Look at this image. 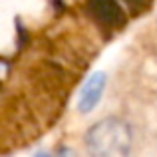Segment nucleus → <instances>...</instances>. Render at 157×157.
Returning a JSON list of instances; mask_svg holds the SVG:
<instances>
[{
  "label": "nucleus",
  "mask_w": 157,
  "mask_h": 157,
  "mask_svg": "<svg viewBox=\"0 0 157 157\" xmlns=\"http://www.w3.org/2000/svg\"><path fill=\"white\" fill-rule=\"evenodd\" d=\"M86 149L90 157H129V125L117 117H105L98 121L86 133Z\"/></svg>",
  "instance_id": "obj_1"
},
{
  "label": "nucleus",
  "mask_w": 157,
  "mask_h": 157,
  "mask_svg": "<svg viewBox=\"0 0 157 157\" xmlns=\"http://www.w3.org/2000/svg\"><path fill=\"white\" fill-rule=\"evenodd\" d=\"M88 12L104 28H121L125 24V16L115 0H88Z\"/></svg>",
  "instance_id": "obj_2"
},
{
  "label": "nucleus",
  "mask_w": 157,
  "mask_h": 157,
  "mask_svg": "<svg viewBox=\"0 0 157 157\" xmlns=\"http://www.w3.org/2000/svg\"><path fill=\"white\" fill-rule=\"evenodd\" d=\"M104 88H105V74L104 72H96L88 78L84 86L80 90V98H78V109L82 113H90L98 104H100L101 96H104Z\"/></svg>",
  "instance_id": "obj_3"
},
{
  "label": "nucleus",
  "mask_w": 157,
  "mask_h": 157,
  "mask_svg": "<svg viewBox=\"0 0 157 157\" xmlns=\"http://www.w3.org/2000/svg\"><path fill=\"white\" fill-rule=\"evenodd\" d=\"M36 157H52V155H48V153H38Z\"/></svg>",
  "instance_id": "obj_4"
},
{
  "label": "nucleus",
  "mask_w": 157,
  "mask_h": 157,
  "mask_svg": "<svg viewBox=\"0 0 157 157\" xmlns=\"http://www.w3.org/2000/svg\"><path fill=\"white\" fill-rule=\"evenodd\" d=\"M129 2H131V4H137V2H141V0H129Z\"/></svg>",
  "instance_id": "obj_5"
}]
</instances>
